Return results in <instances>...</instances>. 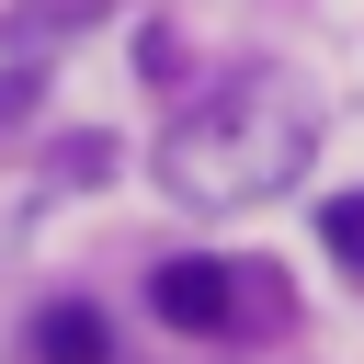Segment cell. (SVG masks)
I'll list each match as a JSON object with an SVG mask.
<instances>
[{
	"instance_id": "obj_4",
	"label": "cell",
	"mask_w": 364,
	"mask_h": 364,
	"mask_svg": "<svg viewBox=\"0 0 364 364\" xmlns=\"http://www.w3.org/2000/svg\"><path fill=\"white\" fill-rule=\"evenodd\" d=\"M318 239H330L341 273H364V193H330V205H318Z\"/></svg>"
},
{
	"instance_id": "obj_3",
	"label": "cell",
	"mask_w": 364,
	"mask_h": 364,
	"mask_svg": "<svg viewBox=\"0 0 364 364\" xmlns=\"http://www.w3.org/2000/svg\"><path fill=\"white\" fill-rule=\"evenodd\" d=\"M102 353H114L102 307H80V296H68V307H46V318H34V364H102Z\"/></svg>"
},
{
	"instance_id": "obj_2",
	"label": "cell",
	"mask_w": 364,
	"mask_h": 364,
	"mask_svg": "<svg viewBox=\"0 0 364 364\" xmlns=\"http://www.w3.org/2000/svg\"><path fill=\"white\" fill-rule=\"evenodd\" d=\"M148 307H159L171 330H228V307H239V273H228V262H159Z\"/></svg>"
},
{
	"instance_id": "obj_1",
	"label": "cell",
	"mask_w": 364,
	"mask_h": 364,
	"mask_svg": "<svg viewBox=\"0 0 364 364\" xmlns=\"http://www.w3.org/2000/svg\"><path fill=\"white\" fill-rule=\"evenodd\" d=\"M307 159H318V114H307L284 80H239V91L193 102V114L159 136V182H171L182 205H262V193H284Z\"/></svg>"
}]
</instances>
